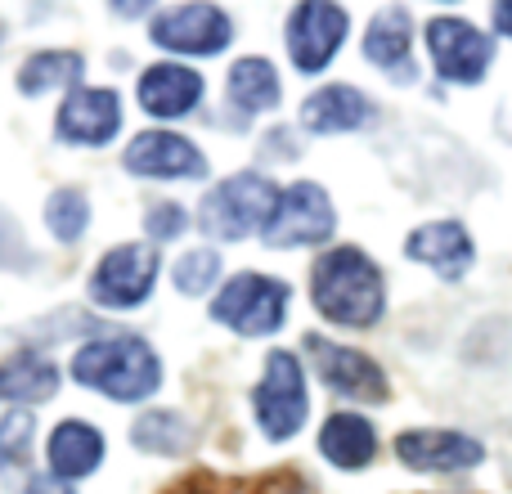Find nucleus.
Wrapping results in <instances>:
<instances>
[{"label":"nucleus","mask_w":512,"mask_h":494,"mask_svg":"<svg viewBox=\"0 0 512 494\" xmlns=\"http://www.w3.org/2000/svg\"><path fill=\"white\" fill-rule=\"evenodd\" d=\"M216 279H221V252H212V247L185 252L176 261V270H171V283H176L185 297H207V292L216 288Z\"/></svg>","instance_id":"26"},{"label":"nucleus","mask_w":512,"mask_h":494,"mask_svg":"<svg viewBox=\"0 0 512 494\" xmlns=\"http://www.w3.org/2000/svg\"><path fill=\"white\" fill-rule=\"evenodd\" d=\"M360 45H364V59H369L378 72H387L391 81H400V86H409V81L418 77L414 18H409V9H400V5L378 9V14L369 18V27H364Z\"/></svg>","instance_id":"17"},{"label":"nucleus","mask_w":512,"mask_h":494,"mask_svg":"<svg viewBox=\"0 0 512 494\" xmlns=\"http://www.w3.org/2000/svg\"><path fill=\"white\" fill-rule=\"evenodd\" d=\"M346 36H351V14L333 0H301V5H292L288 23H283L288 59L301 77L328 72V63L342 54Z\"/></svg>","instance_id":"7"},{"label":"nucleus","mask_w":512,"mask_h":494,"mask_svg":"<svg viewBox=\"0 0 512 494\" xmlns=\"http://www.w3.org/2000/svg\"><path fill=\"white\" fill-rule=\"evenodd\" d=\"M427 41V59H432V72L445 81V86H481L495 68V36L481 32L477 23L459 14H436L427 18L423 27Z\"/></svg>","instance_id":"6"},{"label":"nucleus","mask_w":512,"mask_h":494,"mask_svg":"<svg viewBox=\"0 0 512 494\" xmlns=\"http://www.w3.org/2000/svg\"><path fill=\"white\" fill-rule=\"evenodd\" d=\"M27 494H77V490H72L68 481H59V477H50V472H41V477H32Z\"/></svg>","instance_id":"30"},{"label":"nucleus","mask_w":512,"mask_h":494,"mask_svg":"<svg viewBox=\"0 0 512 494\" xmlns=\"http://www.w3.org/2000/svg\"><path fill=\"white\" fill-rule=\"evenodd\" d=\"M405 256L436 274L445 283H459L477 265V243H472L463 221H427L405 234Z\"/></svg>","instance_id":"15"},{"label":"nucleus","mask_w":512,"mask_h":494,"mask_svg":"<svg viewBox=\"0 0 512 494\" xmlns=\"http://www.w3.org/2000/svg\"><path fill=\"white\" fill-rule=\"evenodd\" d=\"M203 72H194L189 63H153V68L140 72L135 81V99L149 117L158 122H176V117H189L198 104H203Z\"/></svg>","instance_id":"16"},{"label":"nucleus","mask_w":512,"mask_h":494,"mask_svg":"<svg viewBox=\"0 0 512 494\" xmlns=\"http://www.w3.org/2000/svg\"><path fill=\"white\" fill-rule=\"evenodd\" d=\"M0 265H9V270H23V265H27L23 230L14 225V216H9V212H0Z\"/></svg>","instance_id":"29"},{"label":"nucleus","mask_w":512,"mask_h":494,"mask_svg":"<svg viewBox=\"0 0 512 494\" xmlns=\"http://www.w3.org/2000/svg\"><path fill=\"white\" fill-rule=\"evenodd\" d=\"M131 445L144 454H158V459H176V454H189L194 432H189V423L176 409H149V414L131 427Z\"/></svg>","instance_id":"24"},{"label":"nucleus","mask_w":512,"mask_h":494,"mask_svg":"<svg viewBox=\"0 0 512 494\" xmlns=\"http://www.w3.org/2000/svg\"><path fill=\"white\" fill-rule=\"evenodd\" d=\"M252 414L265 441L283 445L306 427L310 418V391H306V369L292 351H270L265 369L252 387Z\"/></svg>","instance_id":"5"},{"label":"nucleus","mask_w":512,"mask_h":494,"mask_svg":"<svg viewBox=\"0 0 512 494\" xmlns=\"http://www.w3.org/2000/svg\"><path fill=\"white\" fill-rule=\"evenodd\" d=\"M288 306H292L288 283L261 270H243L216 288L212 319L239 337H274L288 324Z\"/></svg>","instance_id":"4"},{"label":"nucleus","mask_w":512,"mask_h":494,"mask_svg":"<svg viewBox=\"0 0 512 494\" xmlns=\"http://www.w3.org/2000/svg\"><path fill=\"white\" fill-rule=\"evenodd\" d=\"M337 234V207L324 185L315 180H297V185L279 189L274 216L265 225V247L274 252H292V247H319Z\"/></svg>","instance_id":"8"},{"label":"nucleus","mask_w":512,"mask_h":494,"mask_svg":"<svg viewBox=\"0 0 512 494\" xmlns=\"http://www.w3.org/2000/svg\"><path fill=\"white\" fill-rule=\"evenodd\" d=\"M301 346H306L319 382H324L333 396L355 400V405H382V400L391 396V382H387V373H382V364L373 360V355L333 342V337H319V333H306Z\"/></svg>","instance_id":"9"},{"label":"nucleus","mask_w":512,"mask_h":494,"mask_svg":"<svg viewBox=\"0 0 512 494\" xmlns=\"http://www.w3.org/2000/svg\"><path fill=\"white\" fill-rule=\"evenodd\" d=\"M122 167L140 180H203L207 176V158L198 153V144L189 135L176 131H140L122 153Z\"/></svg>","instance_id":"13"},{"label":"nucleus","mask_w":512,"mask_h":494,"mask_svg":"<svg viewBox=\"0 0 512 494\" xmlns=\"http://www.w3.org/2000/svg\"><path fill=\"white\" fill-rule=\"evenodd\" d=\"M45 230L54 234V243H77L90 230V198L86 189L63 185L45 198Z\"/></svg>","instance_id":"25"},{"label":"nucleus","mask_w":512,"mask_h":494,"mask_svg":"<svg viewBox=\"0 0 512 494\" xmlns=\"http://www.w3.org/2000/svg\"><path fill=\"white\" fill-rule=\"evenodd\" d=\"M108 445H104V432L86 418H63L59 427L50 432V445H45V459H50V477L59 481H81L104 463Z\"/></svg>","instance_id":"20"},{"label":"nucleus","mask_w":512,"mask_h":494,"mask_svg":"<svg viewBox=\"0 0 512 494\" xmlns=\"http://www.w3.org/2000/svg\"><path fill=\"white\" fill-rule=\"evenodd\" d=\"M144 230H149V239H153V243H171V239H180V234L189 230L185 207H180V203H153V207H149V216H144Z\"/></svg>","instance_id":"28"},{"label":"nucleus","mask_w":512,"mask_h":494,"mask_svg":"<svg viewBox=\"0 0 512 494\" xmlns=\"http://www.w3.org/2000/svg\"><path fill=\"white\" fill-rule=\"evenodd\" d=\"M319 454L337 472H364L378 459V427L364 414H355V409H337L319 427Z\"/></svg>","instance_id":"19"},{"label":"nucleus","mask_w":512,"mask_h":494,"mask_svg":"<svg viewBox=\"0 0 512 494\" xmlns=\"http://www.w3.org/2000/svg\"><path fill=\"white\" fill-rule=\"evenodd\" d=\"M490 27H495L499 36H508V41H512V0H499V5L490 9Z\"/></svg>","instance_id":"31"},{"label":"nucleus","mask_w":512,"mask_h":494,"mask_svg":"<svg viewBox=\"0 0 512 494\" xmlns=\"http://www.w3.org/2000/svg\"><path fill=\"white\" fill-rule=\"evenodd\" d=\"M59 391V369L45 355H9L0 364V400L9 405H45Z\"/></svg>","instance_id":"22"},{"label":"nucleus","mask_w":512,"mask_h":494,"mask_svg":"<svg viewBox=\"0 0 512 494\" xmlns=\"http://www.w3.org/2000/svg\"><path fill=\"white\" fill-rule=\"evenodd\" d=\"M310 306L333 328H378L387 315V274L364 247H328L310 265Z\"/></svg>","instance_id":"1"},{"label":"nucleus","mask_w":512,"mask_h":494,"mask_svg":"<svg viewBox=\"0 0 512 494\" xmlns=\"http://www.w3.org/2000/svg\"><path fill=\"white\" fill-rule=\"evenodd\" d=\"M279 203V185L261 171H239V176L221 180L207 189L203 207H198V230L212 234L221 243H239L252 234H265Z\"/></svg>","instance_id":"3"},{"label":"nucleus","mask_w":512,"mask_h":494,"mask_svg":"<svg viewBox=\"0 0 512 494\" xmlns=\"http://www.w3.org/2000/svg\"><path fill=\"white\" fill-rule=\"evenodd\" d=\"M72 382L117 400V405H140L162 387V360L135 333L95 337L72 355Z\"/></svg>","instance_id":"2"},{"label":"nucleus","mask_w":512,"mask_h":494,"mask_svg":"<svg viewBox=\"0 0 512 494\" xmlns=\"http://www.w3.org/2000/svg\"><path fill=\"white\" fill-rule=\"evenodd\" d=\"M81 72H86V59L77 50H36L18 68V95L36 99L45 90H68L81 81Z\"/></svg>","instance_id":"23"},{"label":"nucleus","mask_w":512,"mask_h":494,"mask_svg":"<svg viewBox=\"0 0 512 494\" xmlns=\"http://www.w3.org/2000/svg\"><path fill=\"white\" fill-rule=\"evenodd\" d=\"M149 41L167 54H221L234 41V18L221 5H171L149 23Z\"/></svg>","instance_id":"11"},{"label":"nucleus","mask_w":512,"mask_h":494,"mask_svg":"<svg viewBox=\"0 0 512 494\" xmlns=\"http://www.w3.org/2000/svg\"><path fill=\"white\" fill-rule=\"evenodd\" d=\"M396 459L409 472H472L486 463V445L459 427H414L396 436Z\"/></svg>","instance_id":"12"},{"label":"nucleus","mask_w":512,"mask_h":494,"mask_svg":"<svg viewBox=\"0 0 512 494\" xmlns=\"http://www.w3.org/2000/svg\"><path fill=\"white\" fill-rule=\"evenodd\" d=\"M225 99L248 117L274 113V108L283 104V81H279V72H274V63L261 59V54L239 59L230 72H225Z\"/></svg>","instance_id":"21"},{"label":"nucleus","mask_w":512,"mask_h":494,"mask_svg":"<svg viewBox=\"0 0 512 494\" xmlns=\"http://www.w3.org/2000/svg\"><path fill=\"white\" fill-rule=\"evenodd\" d=\"M158 252L149 243H117L90 270V301L104 310H135L153 297Z\"/></svg>","instance_id":"10"},{"label":"nucleus","mask_w":512,"mask_h":494,"mask_svg":"<svg viewBox=\"0 0 512 494\" xmlns=\"http://www.w3.org/2000/svg\"><path fill=\"white\" fill-rule=\"evenodd\" d=\"M32 441H36V418L27 414V409H9V414L0 418V468L27 463Z\"/></svg>","instance_id":"27"},{"label":"nucleus","mask_w":512,"mask_h":494,"mask_svg":"<svg viewBox=\"0 0 512 494\" xmlns=\"http://www.w3.org/2000/svg\"><path fill=\"white\" fill-rule=\"evenodd\" d=\"M373 122V99L360 86L346 81H328L315 95L301 99V126L310 135H351Z\"/></svg>","instance_id":"18"},{"label":"nucleus","mask_w":512,"mask_h":494,"mask_svg":"<svg viewBox=\"0 0 512 494\" xmlns=\"http://www.w3.org/2000/svg\"><path fill=\"white\" fill-rule=\"evenodd\" d=\"M117 131H122V95L113 86H77L54 117V135L77 149H99Z\"/></svg>","instance_id":"14"}]
</instances>
